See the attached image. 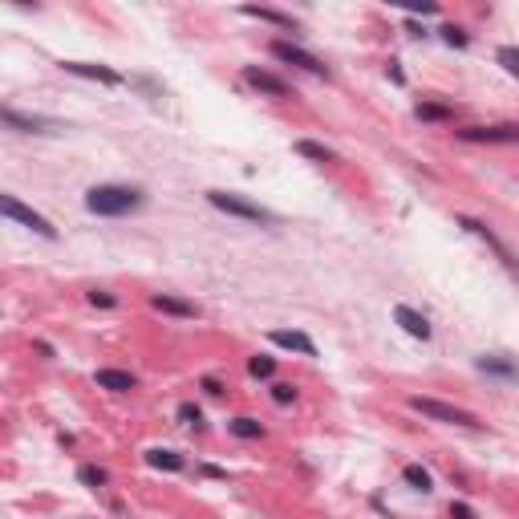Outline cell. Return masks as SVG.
<instances>
[{
	"label": "cell",
	"mask_w": 519,
	"mask_h": 519,
	"mask_svg": "<svg viewBox=\"0 0 519 519\" xmlns=\"http://www.w3.org/2000/svg\"><path fill=\"white\" fill-rule=\"evenodd\" d=\"M146 203V195L138 187H126V183H102V187H90L85 191V212L90 215H106V219H118V215H130Z\"/></svg>",
	"instance_id": "obj_1"
},
{
	"label": "cell",
	"mask_w": 519,
	"mask_h": 519,
	"mask_svg": "<svg viewBox=\"0 0 519 519\" xmlns=\"http://www.w3.org/2000/svg\"><path fill=\"white\" fill-rule=\"evenodd\" d=\"M207 203L215 212L231 215V219H244V223H280V215H272L268 207L251 203L244 195H231V191H207Z\"/></svg>",
	"instance_id": "obj_2"
},
{
	"label": "cell",
	"mask_w": 519,
	"mask_h": 519,
	"mask_svg": "<svg viewBox=\"0 0 519 519\" xmlns=\"http://www.w3.org/2000/svg\"><path fill=\"white\" fill-rule=\"evenodd\" d=\"M410 410H418L422 418H434V422L462 426V430H483V426H487V422H479L471 410H459V406L438 402V398H410Z\"/></svg>",
	"instance_id": "obj_3"
},
{
	"label": "cell",
	"mask_w": 519,
	"mask_h": 519,
	"mask_svg": "<svg viewBox=\"0 0 519 519\" xmlns=\"http://www.w3.org/2000/svg\"><path fill=\"white\" fill-rule=\"evenodd\" d=\"M0 212L8 215V219H17L20 228H29V231H37V235H45V240H57V228L45 219V215H37L33 207H25L17 195H0Z\"/></svg>",
	"instance_id": "obj_4"
},
{
	"label": "cell",
	"mask_w": 519,
	"mask_h": 519,
	"mask_svg": "<svg viewBox=\"0 0 519 519\" xmlns=\"http://www.w3.org/2000/svg\"><path fill=\"white\" fill-rule=\"evenodd\" d=\"M272 57L284 61V65H296V69H305V74H312V77H328V65H325V61L312 57L308 49L292 45V41H272Z\"/></svg>",
	"instance_id": "obj_5"
},
{
	"label": "cell",
	"mask_w": 519,
	"mask_h": 519,
	"mask_svg": "<svg viewBox=\"0 0 519 519\" xmlns=\"http://www.w3.org/2000/svg\"><path fill=\"white\" fill-rule=\"evenodd\" d=\"M0 118H4V126H8V130H20V134H57V130H61L57 118L20 114V110H13V106H4V110H0Z\"/></svg>",
	"instance_id": "obj_6"
},
{
	"label": "cell",
	"mask_w": 519,
	"mask_h": 519,
	"mask_svg": "<svg viewBox=\"0 0 519 519\" xmlns=\"http://www.w3.org/2000/svg\"><path fill=\"white\" fill-rule=\"evenodd\" d=\"M459 228H466L471 231V235H479L483 244H487V248L495 251V256H499L503 260V268H511V272H519V256L511 248H507V244H503L499 235H495V231L487 228V223H479V219H471V215H459Z\"/></svg>",
	"instance_id": "obj_7"
},
{
	"label": "cell",
	"mask_w": 519,
	"mask_h": 519,
	"mask_svg": "<svg viewBox=\"0 0 519 519\" xmlns=\"http://www.w3.org/2000/svg\"><path fill=\"white\" fill-rule=\"evenodd\" d=\"M462 142H519V122H499V126H466L459 130Z\"/></svg>",
	"instance_id": "obj_8"
},
{
	"label": "cell",
	"mask_w": 519,
	"mask_h": 519,
	"mask_svg": "<svg viewBox=\"0 0 519 519\" xmlns=\"http://www.w3.org/2000/svg\"><path fill=\"white\" fill-rule=\"evenodd\" d=\"M475 369L487 378H499V382H519V361L507 353H483V357H475Z\"/></svg>",
	"instance_id": "obj_9"
},
{
	"label": "cell",
	"mask_w": 519,
	"mask_h": 519,
	"mask_svg": "<svg viewBox=\"0 0 519 519\" xmlns=\"http://www.w3.org/2000/svg\"><path fill=\"white\" fill-rule=\"evenodd\" d=\"M244 81H248L251 90H260V94H272V97H289V81H280L276 74H268V69H256V65H248L244 69Z\"/></svg>",
	"instance_id": "obj_10"
},
{
	"label": "cell",
	"mask_w": 519,
	"mask_h": 519,
	"mask_svg": "<svg viewBox=\"0 0 519 519\" xmlns=\"http://www.w3.org/2000/svg\"><path fill=\"white\" fill-rule=\"evenodd\" d=\"M61 69L74 77H90V81H102V85H122V74L106 69V65H90V61H61Z\"/></svg>",
	"instance_id": "obj_11"
},
{
	"label": "cell",
	"mask_w": 519,
	"mask_h": 519,
	"mask_svg": "<svg viewBox=\"0 0 519 519\" xmlns=\"http://www.w3.org/2000/svg\"><path fill=\"white\" fill-rule=\"evenodd\" d=\"M394 321H398V325H402L410 337H418V341H430V333H434V328H430V321H426L418 308H410V305H398V308H394Z\"/></svg>",
	"instance_id": "obj_12"
},
{
	"label": "cell",
	"mask_w": 519,
	"mask_h": 519,
	"mask_svg": "<svg viewBox=\"0 0 519 519\" xmlns=\"http://www.w3.org/2000/svg\"><path fill=\"white\" fill-rule=\"evenodd\" d=\"M268 341H272L276 349L300 353V357H317V345H312V337H305V333H289V328H276V333H268Z\"/></svg>",
	"instance_id": "obj_13"
},
{
	"label": "cell",
	"mask_w": 519,
	"mask_h": 519,
	"mask_svg": "<svg viewBox=\"0 0 519 519\" xmlns=\"http://www.w3.org/2000/svg\"><path fill=\"white\" fill-rule=\"evenodd\" d=\"M94 382H97V389H110V394H130L138 385V378L126 373V369H97Z\"/></svg>",
	"instance_id": "obj_14"
},
{
	"label": "cell",
	"mask_w": 519,
	"mask_h": 519,
	"mask_svg": "<svg viewBox=\"0 0 519 519\" xmlns=\"http://www.w3.org/2000/svg\"><path fill=\"white\" fill-rule=\"evenodd\" d=\"M151 305L158 308V312H167V317H179V321H195V317H199V308H195L191 300H179V296H167V292L151 296Z\"/></svg>",
	"instance_id": "obj_15"
},
{
	"label": "cell",
	"mask_w": 519,
	"mask_h": 519,
	"mask_svg": "<svg viewBox=\"0 0 519 519\" xmlns=\"http://www.w3.org/2000/svg\"><path fill=\"white\" fill-rule=\"evenodd\" d=\"M240 13H244V17H256V20H268V25H276V29H289V33H296V20H292L289 13H276V8H260V4H244Z\"/></svg>",
	"instance_id": "obj_16"
},
{
	"label": "cell",
	"mask_w": 519,
	"mask_h": 519,
	"mask_svg": "<svg viewBox=\"0 0 519 519\" xmlns=\"http://www.w3.org/2000/svg\"><path fill=\"white\" fill-rule=\"evenodd\" d=\"M228 430L235 434V438H248V443H256V438H264V422H256V418H231L228 422Z\"/></svg>",
	"instance_id": "obj_17"
},
{
	"label": "cell",
	"mask_w": 519,
	"mask_h": 519,
	"mask_svg": "<svg viewBox=\"0 0 519 519\" xmlns=\"http://www.w3.org/2000/svg\"><path fill=\"white\" fill-rule=\"evenodd\" d=\"M146 462H151L154 471H183L187 466V459L174 455V450H146Z\"/></svg>",
	"instance_id": "obj_18"
},
{
	"label": "cell",
	"mask_w": 519,
	"mask_h": 519,
	"mask_svg": "<svg viewBox=\"0 0 519 519\" xmlns=\"http://www.w3.org/2000/svg\"><path fill=\"white\" fill-rule=\"evenodd\" d=\"M402 479H406V487H414V491H430L434 487V479H430V471L426 466H418V462H410V466H402Z\"/></svg>",
	"instance_id": "obj_19"
},
{
	"label": "cell",
	"mask_w": 519,
	"mask_h": 519,
	"mask_svg": "<svg viewBox=\"0 0 519 519\" xmlns=\"http://www.w3.org/2000/svg\"><path fill=\"white\" fill-rule=\"evenodd\" d=\"M414 114L422 118V122H450V106H443V102H418V110Z\"/></svg>",
	"instance_id": "obj_20"
},
{
	"label": "cell",
	"mask_w": 519,
	"mask_h": 519,
	"mask_svg": "<svg viewBox=\"0 0 519 519\" xmlns=\"http://www.w3.org/2000/svg\"><path fill=\"white\" fill-rule=\"evenodd\" d=\"M296 154H305V158H312V162H333V158H337L328 146L312 142V138H300V142H296Z\"/></svg>",
	"instance_id": "obj_21"
},
{
	"label": "cell",
	"mask_w": 519,
	"mask_h": 519,
	"mask_svg": "<svg viewBox=\"0 0 519 519\" xmlns=\"http://www.w3.org/2000/svg\"><path fill=\"white\" fill-rule=\"evenodd\" d=\"M77 479L85 483V487H106V483H110V475H106L102 466H94V462H85V466L77 471Z\"/></svg>",
	"instance_id": "obj_22"
},
{
	"label": "cell",
	"mask_w": 519,
	"mask_h": 519,
	"mask_svg": "<svg viewBox=\"0 0 519 519\" xmlns=\"http://www.w3.org/2000/svg\"><path fill=\"white\" fill-rule=\"evenodd\" d=\"M179 422H183V426H195V430H203V410H199L195 402H183V406H179Z\"/></svg>",
	"instance_id": "obj_23"
},
{
	"label": "cell",
	"mask_w": 519,
	"mask_h": 519,
	"mask_svg": "<svg viewBox=\"0 0 519 519\" xmlns=\"http://www.w3.org/2000/svg\"><path fill=\"white\" fill-rule=\"evenodd\" d=\"M438 33H443V41H446V45H455V49H466V45H471L466 29H459V25H443Z\"/></svg>",
	"instance_id": "obj_24"
},
{
	"label": "cell",
	"mask_w": 519,
	"mask_h": 519,
	"mask_svg": "<svg viewBox=\"0 0 519 519\" xmlns=\"http://www.w3.org/2000/svg\"><path fill=\"white\" fill-rule=\"evenodd\" d=\"M495 57H499V65H503V69H507L511 77H519V49H515V45H503Z\"/></svg>",
	"instance_id": "obj_25"
},
{
	"label": "cell",
	"mask_w": 519,
	"mask_h": 519,
	"mask_svg": "<svg viewBox=\"0 0 519 519\" xmlns=\"http://www.w3.org/2000/svg\"><path fill=\"white\" fill-rule=\"evenodd\" d=\"M272 402H276V406H292V402H296V385H292V382H276V385H272Z\"/></svg>",
	"instance_id": "obj_26"
},
{
	"label": "cell",
	"mask_w": 519,
	"mask_h": 519,
	"mask_svg": "<svg viewBox=\"0 0 519 519\" xmlns=\"http://www.w3.org/2000/svg\"><path fill=\"white\" fill-rule=\"evenodd\" d=\"M248 373L251 378H272V373H276V361H272V357H251Z\"/></svg>",
	"instance_id": "obj_27"
},
{
	"label": "cell",
	"mask_w": 519,
	"mask_h": 519,
	"mask_svg": "<svg viewBox=\"0 0 519 519\" xmlns=\"http://www.w3.org/2000/svg\"><path fill=\"white\" fill-rule=\"evenodd\" d=\"M90 305H97V308H114V305H118V296H114V292H106V289H94V292H90Z\"/></svg>",
	"instance_id": "obj_28"
},
{
	"label": "cell",
	"mask_w": 519,
	"mask_h": 519,
	"mask_svg": "<svg viewBox=\"0 0 519 519\" xmlns=\"http://www.w3.org/2000/svg\"><path fill=\"white\" fill-rule=\"evenodd\" d=\"M450 519H475V507H466V503H450Z\"/></svg>",
	"instance_id": "obj_29"
},
{
	"label": "cell",
	"mask_w": 519,
	"mask_h": 519,
	"mask_svg": "<svg viewBox=\"0 0 519 519\" xmlns=\"http://www.w3.org/2000/svg\"><path fill=\"white\" fill-rule=\"evenodd\" d=\"M199 385H203V389H207L212 398H219V394H223V385L215 382V378H203V382H199Z\"/></svg>",
	"instance_id": "obj_30"
},
{
	"label": "cell",
	"mask_w": 519,
	"mask_h": 519,
	"mask_svg": "<svg viewBox=\"0 0 519 519\" xmlns=\"http://www.w3.org/2000/svg\"><path fill=\"white\" fill-rule=\"evenodd\" d=\"M389 81H394V85H402V81H406V74L398 69V61H389Z\"/></svg>",
	"instance_id": "obj_31"
},
{
	"label": "cell",
	"mask_w": 519,
	"mask_h": 519,
	"mask_svg": "<svg viewBox=\"0 0 519 519\" xmlns=\"http://www.w3.org/2000/svg\"><path fill=\"white\" fill-rule=\"evenodd\" d=\"M406 33H410V37H426V29L418 25V20H406Z\"/></svg>",
	"instance_id": "obj_32"
},
{
	"label": "cell",
	"mask_w": 519,
	"mask_h": 519,
	"mask_svg": "<svg viewBox=\"0 0 519 519\" xmlns=\"http://www.w3.org/2000/svg\"><path fill=\"white\" fill-rule=\"evenodd\" d=\"M203 475L207 479H228V471H219V466H203Z\"/></svg>",
	"instance_id": "obj_33"
},
{
	"label": "cell",
	"mask_w": 519,
	"mask_h": 519,
	"mask_svg": "<svg viewBox=\"0 0 519 519\" xmlns=\"http://www.w3.org/2000/svg\"><path fill=\"white\" fill-rule=\"evenodd\" d=\"M33 349H37V353H45V357H53V345H49V341H33Z\"/></svg>",
	"instance_id": "obj_34"
}]
</instances>
